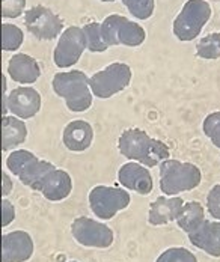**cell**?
<instances>
[{"mask_svg":"<svg viewBox=\"0 0 220 262\" xmlns=\"http://www.w3.org/2000/svg\"><path fill=\"white\" fill-rule=\"evenodd\" d=\"M119 152L128 160L140 163L146 167H156L170 156L169 146L140 128L125 130L118 140Z\"/></svg>","mask_w":220,"mask_h":262,"instance_id":"obj_1","label":"cell"},{"mask_svg":"<svg viewBox=\"0 0 220 262\" xmlns=\"http://www.w3.org/2000/svg\"><path fill=\"white\" fill-rule=\"evenodd\" d=\"M52 86L56 95L65 100V104L71 112L82 113L92 105L94 94L89 86V79L83 71L74 70L57 73Z\"/></svg>","mask_w":220,"mask_h":262,"instance_id":"obj_2","label":"cell"},{"mask_svg":"<svg viewBox=\"0 0 220 262\" xmlns=\"http://www.w3.org/2000/svg\"><path fill=\"white\" fill-rule=\"evenodd\" d=\"M202 180L199 167L193 163L167 158L160 164V187L167 196L196 188Z\"/></svg>","mask_w":220,"mask_h":262,"instance_id":"obj_3","label":"cell"},{"mask_svg":"<svg viewBox=\"0 0 220 262\" xmlns=\"http://www.w3.org/2000/svg\"><path fill=\"white\" fill-rule=\"evenodd\" d=\"M211 6L205 0H187L173 20V35L184 42L196 39L211 18Z\"/></svg>","mask_w":220,"mask_h":262,"instance_id":"obj_4","label":"cell"},{"mask_svg":"<svg viewBox=\"0 0 220 262\" xmlns=\"http://www.w3.org/2000/svg\"><path fill=\"white\" fill-rule=\"evenodd\" d=\"M131 81V68L127 63L115 62L104 70L89 77V86L94 97L107 100L110 97L122 92Z\"/></svg>","mask_w":220,"mask_h":262,"instance_id":"obj_5","label":"cell"},{"mask_svg":"<svg viewBox=\"0 0 220 262\" xmlns=\"http://www.w3.org/2000/svg\"><path fill=\"white\" fill-rule=\"evenodd\" d=\"M101 32L109 47H116V46L138 47L143 44L146 38L145 29L139 23L131 21L118 14H113L104 18V21L101 23Z\"/></svg>","mask_w":220,"mask_h":262,"instance_id":"obj_6","label":"cell"},{"mask_svg":"<svg viewBox=\"0 0 220 262\" xmlns=\"http://www.w3.org/2000/svg\"><path fill=\"white\" fill-rule=\"evenodd\" d=\"M130 194L128 191L107 187V185H97L89 193V205L95 215L103 220H109L115 217L119 211L125 210L130 205Z\"/></svg>","mask_w":220,"mask_h":262,"instance_id":"obj_7","label":"cell"},{"mask_svg":"<svg viewBox=\"0 0 220 262\" xmlns=\"http://www.w3.org/2000/svg\"><path fill=\"white\" fill-rule=\"evenodd\" d=\"M25 25L28 30L41 41H52L62 35L63 21L52 9L36 5L25 12Z\"/></svg>","mask_w":220,"mask_h":262,"instance_id":"obj_8","label":"cell"},{"mask_svg":"<svg viewBox=\"0 0 220 262\" xmlns=\"http://www.w3.org/2000/svg\"><path fill=\"white\" fill-rule=\"evenodd\" d=\"M86 38L83 33L82 27L71 26L65 29L57 41V46L55 49V63L57 68H71L76 65L83 52L86 50Z\"/></svg>","mask_w":220,"mask_h":262,"instance_id":"obj_9","label":"cell"},{"mask_svg":"<svg viewBox=\"0 0 220 262\" xmlns=\"http://www.w3.org/2000/svg\"><path fill=\"white\" fill-rule=\"evenodd\" d=\"M71 232L76 241L86 247L107 249L113 243V232L109 226L87 217L76 219L71 225Z\"/></svg>","mask_w":220,"mask_h":262,"instance_id":"obj_10","label":"cell"},{"mask_svg":"<svg viewBox=\"0 0 220 262\" xmlns=\"http://www.w3.org/2000/svg\"><path fill=\"white\" fill-rule=\"evenodd\" d=\"M8 108L12 116L30 119L41 110V95L30 86H18L8 95Z\"/></svg>","mask_w":220,"mask_h":262,"instance_id":"obj_11","label":"cell"},{"mask_svg":"<svg viewBox=\"0 0 220 262\" xmlns=\"http://www.w3.org/2000/svg\"><path fill=\"white\" fill-rule=\"evenodd\" d=\"M33 255L32 236L15 231L2 236V262H26Z\"/></svg>","mask_w":220,"mask_h":262,"instance_id":"obj_12","label":"cell"},{"mask_svg":"<svg viewBox=\"0 0 220 262\" xmlns=\"http://www.w3.org/2000/svg\"><path fill=\"white\" fill-rule=\"evenodd\" d=\"M118 180L125 188L133 190L139 194H149L152 191V177L146 166L131 161L122 164L118 172Z\"/></svg>","mask_w":220,"mask_h":262,"instance_id":"obj_13","label":"cell"},{"mask_svg":"<svg viewBox=\"0 0 220 262\" xmlns=\"http://www.w3.org/2000/svg\"><path fill=\"white\" fill-rule=\"evenodd\" d=\"M94 140V128L89 122L83 119L71 121L62 133V142L67 149L73 152L86 151Z\"/></svg>","mask_w":220,"mask_h":262,"instance_id":"obj_14","label":"cell"},{"mask_svg":"<svg viewBox=\"0 0 220 262\" xmlns=\"http://www.w3.org/2000/svg\"><path fill=\"white\" fill-rule=\"evenodd\" d=\"M8 74L14 81L29 86L39 79L41 68L36 59H33L32 56L26 53H17L8 62Z\"/></svg>","mask_w":220,"mask_h":262,"instance_id":"obj_15","label":"cell"},{"mask_svg":"<svg viewBox=\"0 0 220 262\" xmlns=\"http://www.w3.org/2000/svg\"><path fill=\"white\" fill-rule=\"evenodd\" d=\"M189 239L194 247L205 253L219 258L220 256V223L205 220L196 231L189 234Z\"/></svg>","mask_w":220,"mask_h":262,"instance_id":"obj_16","label":"cell"},{"mask_svg":"<svg viewBox=\"0 0 220 262\" xmlns=\"http://www.w3.org/2000/svg\"><path fill=\"white\" fill-rule=\"evenodd\" d=\"M73 190V181L68 172L55 169L53 172H50L39 185L38 191H41L44 194L46 199L49 201H63L65 198L70 196Z\"/></svg>","mask_w":220,"mask_h":262,"instance_id":"obj_17","label":"cell"},{"mask_svg":"<svg viewBox=\"0 0 220 262\" xmlns=\"http://www.w3.org/2000/svg\"><path fill=\"white\" fill-rule=\"evenodd\" d=\"M183 207H184V201L181 198H159L149 207L148 220L154 226L166 225L169 222L177 220Z\"/></svg>","mask_w":220,"mask_h":262,"instance_id":"obj_18","label":"cell"},{"mask_svg":"<svg viewBox=\"0 0 220 262\" xmlns=\"http://www.w3.org/2000/svg\"><path fill=\"white\" fill-rule=\"evenodd\" d=\"M28 137V127L23 119L17 116H2V151H9Z\"/></svg>","mask_w":220,"mask_h":262,"instance_id":"obj_19","label":"cell"},{"mask_svg":"<svg viewBox=\"0 0 220 262\" xmlns=\"http://www.w3.org/2000/svg\"><path fill=\"white\" fill-rule=\"evenodd\" d=\"M177 222L184 232L190 234L205 222V211L199 202H187L184 204L183 210L180 211Z\"/></svg>","mask_w":220,"mask_h":262,"instance_id":"obj_20","label":"cell"},{"mask_svg":"<svg viewBox=\"0 0 220 262\" xmlns=\"http://www.w3.org/2000/svg\"><path fill=\"white\" fill-rule=\"evenodd\" d=\"M55 169L56 167L52 163H49V161H46V160L36 158V160L29 166L28 169L18 177V180L25 184V185H28V187H30V188H33V190L38 191V188H39V185L42 183V180H44L50 172H53Z\"/></svg>","mask_w":220,"mask_h":262,"instance_id":"obj_21","label":"cell"},{"mask_svg":"<svg viewBox=\"0 0 220 262\" xmlns=\"http://www.w3.org/2000/svg\"><path fill=\"white\" fill-rule=\"evenodd\" d=\"M84 38H86V47L87 50L92 53H103L109 49V46L106 44L104 38H103V32H101V25L97 21L87 23L82 27Z\"/></svg>","mask_w":220,"mask_h":262,"instance_id":"obj_22","label":"cell"},{"mask_svg":"<svg viewBox=\"0 0 220 262\" xmlns=\"http://www.w3.org/2000/svg\"><path fill=\"white\" fill-rule=\"evenodd\" d=\"M25 41L23 30L11 23H2V50L15 52L21 47Z\"/></svg>","mask_w":220,"mask_h":262,"instance_id":"obj_23","label":"cell"},{"mask_svg":"<svg viewBox=\"0 0 220 262\" xmlns=\"http://www.w3.org/2000/svg\"><path fill=\"white\" fill-rule=\"evenodd\" d=\"M36 158L38 157L28 149H17L8 156L6 167L11 170V173H14L18 178Z\"/></svg>","mask_w":220,"mask_h":262,"instance_id":"obj_24","label":"cell"},{"mask_svg":"<svg viewBox=\"0 0 220 262\" xmlns=\"http://www.w3.org/2000/svg\"><path fill=\"white\" fill-rule=\"evenodd\" d=\"M196 54L201 59H219L220 57V32H213L204 36L196 47Z\"/></svg>","mask_w":220,"mask_h":262,"instance_id":"obj_25","label":"cell"},{"mask_svg":"<svg viewBox=\"0 0 220 262\" xmlns=\"http://www.w3.org/2000/svg\"><path fill=\"white\" fill-rule=\"evenodd\" d=\"M128 12L138 20H148L154 14V0H121Z\"/></svg>","mask_w":220,"mask_h":262,"instance_id":"obj_26","label":"cell"},{"mask_svg":"<svg viewBox=\"0 0 220 262\" xmlns=\"http://www.w3.org/2000/svg\"><path fill=\"white\" fill-rule=\"evenodd\" d=\"M204 134L213 142V145L220 149V112L210 113L202 124Z\"/></svg>","mask_w":220,"mask_h":262,"instance_id":"obj_27","label":"cell"},{"mask_svg":"<svg viewBox=\"0 0 220 262\" xmlns=\"http://www.w3.org/2000/svg\"><path fill=\"white\" fill-rule=\"evenodd\" d=\"M156 262H197V259L184 247H172L163 252Z\"/></svg>","mask_w":220,"mask_h":262,"instance_id":"obj_28","label":"cell"},{"mask_svg":"<svg viewBox=\"0 0 220 262\" xmlns=\"http://www.w3.org/2000/svg\"><path fill=\"white\" fill-rule=\"evenodd\" d=\"M26 8V0H2V17L3 18H17Z\"/></svg>","mask_w":220,"mask_h":262,"instance_id":"obj_29","label":"cell"},{"mask_svg":"<svg viewBox=\"0 0 220 262\" xmlns=\"http://www.w3.org/2000/svg\"><path fill=\"white\" fill-rule=\"evenodd\" d=\"M207 205H208V212L214 217L220 220V184L214 185L208 196H207Z\"/></svg>","mask_w":220,"mask_h":262,"instance_id":"obj_30","label":"cell"},{"mask_svg":"<svg viewBox=\"0 0 220 262\" xmlns=\"http://www.w3.org/2000/svg\"><path fill=\"white\" fill-rule=\"evenodd\" d=\"M14 219H15L14 205L9 201L2 199V228H6Z\"/></svg>","mask_w":220,"mask_h":262,"instance_id":"obj_31","label":"cell"},{"mask_svg":"<svg viewBox=\"0 0 220 262\" xmlns=\"http://www.w3.org/2000/svg\"><path fill=\"white\" fill-rule=\"evenodd\" d=\"M12 190V181L8 173H2V196H8Z\"/></svg>","mask_w":220,"mask_h":262,"instance_id":"obj_32","label":"cell"},{"mask_svg":"<svg viewBox=\"0 0 220 262\" xmlns=\"http://www.w3.org/2000/svg\"><path fill=\"white\" fill-rule=\"evenodd\" d=\"M3 95H8V94H6V77L2 74V97Z\"/></svg>","mask_w":220,"mask_h":262,"instance_id":"obj_33","label":"cell"},{"mask_svg":"<svg viewBox=\"0 0 220 262\" xmlns=\"http://www.w3.org/2000/svg\"><path fill=\"white\" fill-rule=\"evenodd\" d=\"M101 2H115V0H101Z\"/></svg>","mask_w":220,"mask_h":262,"instance_id":"obj_34","label":"cell"},{"mask_svg":"<svg viewBox=\"0 0 220 262\" xmlns=\"http://www.w3.org/2000/svg\"><path fill=\"white\" fill-rule=\"evenodd\" d=\"M70 262H77V261H70Z\"/></svg>","mask_w":220,"mask_h":262,"instance_id":"obj_35","label":"cell"}]
</instances>
